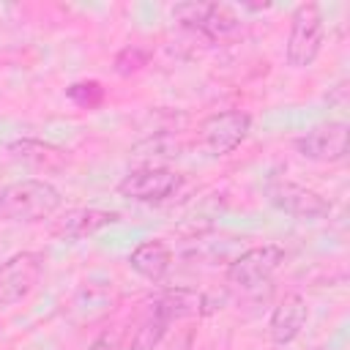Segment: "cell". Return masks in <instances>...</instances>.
Segmentation results:
<instances>
[{
  "label": "cell",
  "mask_w": 350,
  "mask_h": 350,
  "mask_svg": "<svg viewBox=\"0 0 350 350\" xmlns=\"http://www.w3.org/2000/svg\"><path fill=\"white\" fill-rule=\"evenodd\" d=\"M60 191L41 178H25L0 189V221H41L60 208Z\"/></svg>",
  "instance_id": "1"
},
{
  "label": "cell",
  "mask_w": 350,
  "mask_h": 350,
  "mask_svg": "<svg viewBox=\"0 0 350 350\" xmlns=\"http://www.w3.org/2000/svg\"><path fill=\"white\" fill-rule=\"evenodd\" d=\"M323 11L317 3H301L293 11L290 19V36H287V63L295 68H306L317 60L323 49Z\"/></svg>",
  "instance_id": "2"
},
{
  "label": "cell",
  "mask_w": 350,
  "mask_h": 350,
  "mask_svg": "<svg viewBox=\"0 0 350 350\" xmlns=\"http://www.w3.org/2000/svg\"><path fill=\"white\" fill-rule=\"evenodd\" d=\"M44 262L46 257L41 252H19L8 257L0 265V306H11L27 298L44 273Z\"/></svg>",
  "instance_id": "3"
},
{
  "label": "cell",
  "mask_w": 350,
  "mask_h": 350,
  "mask_svg": "<svg viewBox=\"0 0 350 350\" xmlns=\"http://www.w3.org/2000/svg\"><path fill=\"white\" fill-rule=\"evenodd\" d=\"M249 129H252V115L249 112H241V109L216 112V115L202 120L200 142L211 156H227L246 139Z\"/></svg>",
  "instance_id": "4"
},
{
  "label": "cell",
  "mask_w": 350,
  "mask_h": 350,
  "mask_svg": "<svg viewBox=\"0 0 350 350\" xmlns=\"http://www.w3.org/2000/svg\"><path fill=\"white\" fill-rule=\"evenodd\" d=\"M284 262V249L276 243H265V246H254L249 252H243L241 257H235L227 268V282L232 287H260L262 282H268L279 265Z\"/></svg>",
  "instance_id": "5"
},
{
  "label": "cell",
  "mask_w": 350,
  "mask_h": 350,
  "mask_svg": "<svg viewBox=\"0 0 350 350\" xmlns=\"http://www.w3.org/2000/svg\"><path fill=\"white\" fill-rule=\"evenodd\" d=\"M180 189V175L167 167H139L131 170L120 183L118 191L137 202H161Z\"/></svg>",
  "instance_id": "6"
},
{
  "label": "cell",
  "mask_w": 350,
  "mask_h": 350,
  "mask_svg": "<svg viewBox=\"0 0 350 350\" xmlns=\"http://www.w3.org/2000/svg\"><path fill=\"white\" fill-rule=\"evenodd\" d=\"M295 150L309 161H342L347 156V123L328 120L317 123L295 139Z\"/></svg>",
  "instance_id": "7"
},
{
  "label": "cell",
  "mask_w": 350,
  "mask_h": 350,
  "mask_svg": "<svg viewBox=\"0 0 350 350\" xmlns=\"http://www.w3.org/2000/svg\"><path fill=\"white\" fill-rule=\"evenodd\" d=\"M268 200L279 211L298 216V219H325L331 213V202L323 194L301 183H293V180H273L268 186Z\"/></svg>",
  "instance_id": "8"
},
{
  "label": "cell",
  "mask_w": 350,
  "mask_h": 350,
  "mask_svg": "<svg viewBox=\"0 0 350 350\" xmlns=\"http://www.w3.org/2000/svg\"><path fill=\"white\" fill-rule=\"evenodd\" d=\"M120 219L118 211H104V208H74L66 211L60 219L52 224V235L60 241H79L88 235H96L98 230L115 224Z\"/></svg>",
  "instance_id": "9"
},
{
  "label": "cell",
  "mask_w": 350,
  "mask_h": 350,
  "mask_svg": "<svg viewBox=\"0 0 350 350\" xmlns=\"http://www.w3.org/2000/svg\"><path fill=\"white\" fill-rule=\"evenodd\" d=\"M306 314H309V312H306L304 295L287 293V295L279 301V306L273 309L271 323H268V334H271L273 345H279V347L290 345V342L301 334V328H304V323H306Z\"/></svg>",
  "instance_id": "10"
},
{
  "label": "cell",
  "mask_w": 350,
  "mask_h": 350,
  "mask_svg": "<svg viewBox=\"0 0 350 350\" xmlns=\"http://www.w3.org/2000/svg\"><path fill=\"white\" fill-rule=\"evenodd\" d=\"M129 265L148 282H164L172 268V252L164 241H145L129 254Z\"/></svg>",
  "instance_id": "11"
},
{
  "label": "cell",
  "mask_w": 350,
  "mask_h": 350,
  "mask_svg": "<svg viewBox=\"0 0 350 350\" xmlns=\"http://www.w3.org/2000/svg\"><path fill=\"white\" fill-rule=\"evenodd\" d=\"M8 150L16 161H25V164L44 170V172H57L66 167V153L49 142H41V139H16L8 145Z\"/></svg>",
  "instance_id": "12"
},
{
  "label": "cell",
  "mask_w": 350,
  "mask_h": 350,
  "mask_svg": "<svg viewBox=\"0 0 350 350\" xmlns=\"http://www.w3.org/2000/svg\"><path fill=\"white\" fill-rule=\"evenodd\" d=\"M202 304H205V298H202L197 290L175 287V290L161 293V295L153 301V312H159L161 317H167V320L172 323V320H180V317L200 314V312H202Z\"/></svg>",
  "instance_id": "13"
},
{
  "label": "cell",
  "mask_w": 350,
  "mask_h": 350,
  "mask_svg": "<svg viewBox=\"0 0 350 350\" xmlns=\"http://www.w3.org/2000/svg\"><path fill=\"white\" fill-rule=\"evenodd\" d=\"M238 30H241V19L224 3H208L205 14H202V19L197 25V33L205 36L208 41H224V38L235 36Z\"/></svg>",
  "instance_id": "14"
},
{
  "label": "cell",
  "mask_w": 350,
  "mask_h": 350,
  "mask_svg": "<svg viewBox=\"0 0 350 350\" xmlns=\"http://www.w3.org/2000/svg\"><path fill=\"white\" fill-rule=\"evenodd\" d=\"M167 328H170V320L150 309V314H148V317L139 323V328L134 331V336H131V342H129V350H156V347L161 345Z\"/></svg>",
  "instance_id": "15"
},
{
  "label": "cell",
  "mask_w": 350,
  "mask_h": 350,
  "mask_svg": "<svg viewBox=\"0 0 350 350\" xmlns=\"http://www.w3.org/2000/svg\"><path fill=\"white\" fill-rule=\"evenodd\" d=\"M66 96H68V101H74L82 109H98L107 101V90L98 79H79L66 88Z\"/></svg>",
  "instance_id": "16"
},
{
  "label": "cell",
  "mask_w": 350,
  "mask_h": 350,
  "mask_svg": "<svg viewBox=\"0 0 350 350\" xmlns=\"http://www.w3.org/2000/svg\"><path fill=\"white\" fill-rule=\"evenodd\" d=\"M150 57H153V52H150L148 46H142V44H129V46H123V49L115 55L112 68H115V74H120V77H131V74L142 71V68L150 63Z\"/></svg>",
  "instance_id": "17"
},
{
  "label": "cell",
  "mask_w": 350,
  "mask_h": 350,
  "mask_svg": "<svg viewBox=\"0 0 350 350\" xmlns=\"http://www.w3.org/2000/svg\"><path fill=\"white\" fill-rule=\"evenodd\" d=\"M88 350H120V342L115 334H101L98 339H93L88 345Z\"/></svg>",
  "instance_id": "18"
}]
</instances>
